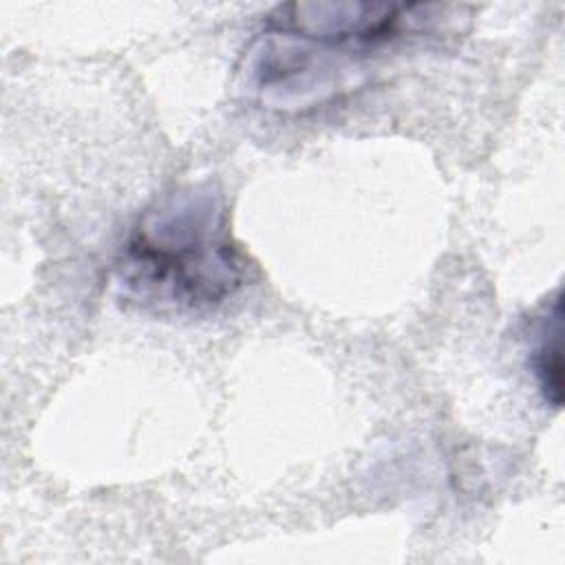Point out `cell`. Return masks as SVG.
Returning a JSON list of instances; mask_svg holds the SVG:
<instances>
[{
    "instance_id": "obj_1",
    "label": "cell",
    "mask_w": 565,
    "mask_h": 565,
    "mask_svg": "<svg viewBox=\"0 0 565 565\" xmlns=\"http://www.w3.org/2000/svg\"><path fill=\"white\" fill-rule=\"evenodd\" d=\"M247 269L223 196L212 185H185L137 218L119 249L115 285L146 311L201 313L230 300Z\"/></svg>"
},
{
    "instance_id": "obj_2",
    "label": "cell",
    "mask_w": 565,
    "mask_h": 565,
    "mask_svg": "<svg viewBox=\"0 0 565 565\" xmlns=\"http://www.w3.org/2000/svg\"><path fill=\"white\" fill-rule=\"evenodd\" d=\"M561 333H563V300L556 289L541 311L530 322L527 366L543 393V399L558 408L563 402V362H561Z\"/></svg>"
}]
</instances>
